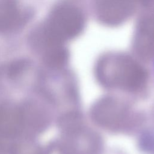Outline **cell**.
<instances>
[{"instance_id":"1","label":"cell","mask_w":154,"mask_h":154,"mask_svg":"<svg viewBox=\"0 0 154 154\" xmlns=\"http://www.w3.org/2000/svg\"><path fill=\"white\" fill-rule=\"evenodd\" d=\"M84 18L81 11L74 5L60 4L51 11L34 38L48 48L64 46L76 37L83 29Z\"/></svg>"},{"instance_id":"2","label":"cell","mask_w":154,"mask_h":154,"mask_svg":"<svg viewBox=\"0 0 154 154\" xmlns=\"http://www.w3.org/2000/svg\"><path fill=\"white\" fill-rule=\"evenodd\" d=\"M98 75L108 85L134 90L143 83L145 74L141 67L125 55L109 54L102 58L97 66Z\"/></svg>"},{"instance_id":"3","label":"cell","mask_w":154,"mask_h":154,"mask_svg":"<svg viewBox=\"0 0 154 154\" xmlns=\"http://www.w3.org/2000/svg\"><path fill=\"white\" fill-rule=\"evenodd\" d=\"M139 7H154V0H99V19L109 25H117L128 19Z\"/></svg>"},{"instance_id":"4","label":"cell","mask_w":154,"mask_h":154,"mask_svg":"<svg viewBox=\"0 0 154 154\" xmlns=\"http://www.w3.org/2000/svg\"><path fill=\"white\" fill-rule=\"evenodd\" d=\"M134 47L144 58L154 54V14L144 16L140 20L134 37Z\"/></svg>"},{"instance_id":"5","label":"cell","mask_w":154,"mask_h":154,"mask_svg":"<svg viewBox=\"0 0 154 154\" xmlns=\"http://www.w3.org/2000/svg\"><path fill=\"white\" fill-rule=\"evenodd\" d=\"M26 20L16 0H0V33H10L18 29Z\"/></svg>"}]
</instances>
